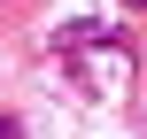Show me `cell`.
I'll list each match as a JSON object with an SVG mask.
<instances>
[{
  "label": "cell",
  "instance_id": "obj_1",
  "mask_svg": "<svg viewBox=\"0 0 147 139\" xmlns=\"http://www.w3.org/2000/svg\"><path fill=\"white\" fill-rule=\"evenodd\" d=\"M0 139H23V116H16V108L0 116Z\"/></svg>",
  "mask_w": 147,
  "mask_h": 139
},
{
  "label": "cell",
  "instance_id": "obj_2",
  "mask_svg": "<svg viewBox=\"0 0 147 139\" xmlns=\"http://www.w3.org/2000/svg\"><path fill=\"white\" fill-rule=\"evenodd\" d=\"M124 8H147V0H124Z\"/></svg>",
  "mask_w": 147,
  "mask_h": 139
},
{
  "label": "cell",
  "instance_id": "obj_3",
  "mask_svg": "<svg viewBox=\"0 0 147 139\" xmlns=\"http://www.w3.org/2000/svg\"><path fill=\"white\" fill-rule=\"evenodd\" d=\"M0 8H16V0H0Z\"/></svg>",
  "mask_w": 147,
  "mask_h": 139
}]
</instances>
